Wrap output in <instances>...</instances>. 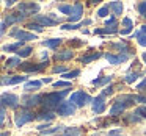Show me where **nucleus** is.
<instances>
[{
    "mask_svg": "<svg viewBox=\"0 0 146 136\" xmlns=\"http://www.w3.org/2000/svg\"><path fill=\"white\" fill-rule=\"evenodd\" d=\"M69 94V89H64V91L60 92H49V94H44L42 97V106L46 108V111H52V110H57L61 103H63V99Z\"/></svg>",
    "mask_w": 146,
    "mask_h": 136,
    "instance_id": "nucleus-1",
    "label": "nucleus"
},
{
    "mask_svg": "<svg viewBox=\"0 0 146 136\" xmlns=\"http://www.w3.org/2000/svg\"><path fill=\"white\" fill-rule=\"evenodd\" d=\"M133 103H135L133 95H119V97H116L113 106L110 108V116H118V114L124 113L126 108H129Z\"/></svg>",
    "mask_w": 146,
    "mask_h": 136,
    "instance_id": "nucleus-2",
    "label": "nucleus"
},
{
    "mask_svg": "<svg viewBox=\"0 0 146 136\" xmlns=\"http://www.w3.org/2000/svg\"><path fill=\"white\" fill-rule=\"evenodd\" d=\"M35 119H36L35 113L27 110V108H22V110L16 111V114H14V124H16V127H22V125H25V124L32 122Z\"/></svg>",
    "mask_w": 146,
    "mask_h": 136,
    "instance_id": "nucleus-3",
    "label": "nucleus"
},
{
    "mask_svg": "<svg viewBox=\"0 0 146 136\" xmlns=\"http://www.w3.org/2000/svg\"><path fill=\"white\" fill-rule=\"evenodd\" d=\"M69 102H72L77 108H80V106H85L86 103H90V102H93V99L90 97L86 92H83V91H76V92L71 94Z\"/></svg>",
    "mask_w": 146,
    "mask_h": 136,
    "instance_id": "nucleus-4",
    "label": "nucleus"
},
{
    "mask_svg": "<svg viewBox=\"0 0 146 136\" xmlns=\"http://www.w3.org/2000/svg\"><path fill=\"white\" fill-rule=\"evenodd\" d=\"M19 103H21V100L16 94H7V92L2 94V106H5V108L8 106V108L16 110V108L19 106Z\"/></svg>",
    "mask_w": 146,
    "mask_h": 136,
    "instance_id": "nucleus-5",
    "label": "nucleus"
},
{
    "mask_svg": "<svg viewBox=\"0 0 146 136\" xmlns=\"http://www.w3.org/2000/svg\"><path fill=\"white\" fill-rule=\"evenodd\" d=\"M42 94H33V95H29V97H24L22 99V106L30 110L33 106H38V105L42 103Z\"/></svg>",
    "mask_w": 146,
    "mask_h": 136,
    "instance_id": "nucleus-6",
    "label": "nucleus"
},
{
    "mask_svg": "<svg viewBox=\"0 0 146 136\" xmlns=\"http://www.w3.org/2000/svg\"><path fill=\"white\" fill-rule=\"evenodd\" d=\"M76 110H77V106L72 102L64 100L63 103L57 108V114H60V116H72V114H76Z\"/></svg>",
    "mask_w": 146,
    "mask_h": 136,
    "instance_id": "nucleus-7",
    "label": "nucleus"
},
{
    "mask_svg": "<svg viewBox=\"0 0 146 136\" xmlns=\"http://www.w3.org/2000/svg\"><path fill=\"white\" fill-rule=\"evenodd\" d=\"M13 38H17L19 41L25 42V41H33V39H36V35L32 32H25V30H21V28H14L13 32L10 33Z\"/></svg>",
    "mask_w": 146,
    "mask_h": 136,
    "instance_id": "nucleus-8",
    "label": "nucleus"
},
{
    "mask_svg": "<svg viewBox=\"0 0 146 136\" xmlns=\"http://www.w3.org/2000/svg\"><path fill=\"white\" fill-rule=\"evenodd\" d=\"M107 108V103H105V95L104 94H99L98 97L93 99V111L96 114H102Z\"/></svg>",
    "mask_w": 146,
    "mask_h": 136,
    "instance_id": "nucleus-9",
    "label": "nucleus"
},
{
    "mask_svg": "<svg viewBox=\"0 0 146 136\" xmlns=\"http://www.w3.org/2000/svg\"><path fill=\"white\" fill-rule=\"evenodd\" d=\"M104 57H105V60H107L110 64H113V66H116V64H121V63H124V61L129 60V55H126V53H118V55L105 53Z\"/></svg>",
    "mask_w": 146,
    "mask_h": 136,
    "instance_id": "nucleus-10",
    "label": "nucleus"
},
{
    "mask_svg": "<svg viewBox=\"0 0 146 136\" xmlns=\"http://www.w3.org/2000/svg\"><path fill=\"white\" fill-rule=\"evenodd\" d=\"M38 10H39V5H36V3H21L19 5V13L22 14L24 17L36 13Z\"/></svg>",
    "mask_w": 146,
    "mask_h": 136,
    "instance_id": "nucleus-11",
    "label": "nucleus"
},
{
    "mask_svg": "<svg viewBox=\"0 0 146 136\" xmlns=\"http://www.w3.org/2000/svg\"><path fill=\"white\" fill-rule=\"evenodd\" d=\"M33 20H35L36 24H39L41 27H52V25L57 24L50 16H49V14H46V16H44V14H36V16L33 17Z\"/></svg>",
    "mask_w": 146,
    "mask_h": 136,
    "instance_id": "nucleus-12",
    "label": "nucleus"
},
{
    "mask_svg": "<svg viewBox=\"0 0 146 136\" xmlns=\"http://www.w3.org/2000/svg\"><path fill=\"white\" fill-rule=\"evenodd\" d=\"M46 66H47V61H44V63H39V64H33V63H22V66H21L19 69H22L24 72H39V70L44 69Z\"/></svg>",
    "mask_w": 146,
    "mask_h": 136,
    "instance_id": "nucleus-13",
    "label": "nucleus"
},
{
    "mask_svg": "<svg viewBox=\"0 0 146 136\" xmlns=\"http://www.w3.org/2000/svg\"><path fill=\"white\" fill-rule=\"evenodd\" d=\"M82 14H83V5L82 3H74L72 13H71V16H69V22L74 24V22H77V20H80Z\"/></svg>",
    "mask_w": 146,
    "mask_h": 136,
    "instance_id": "nucleus-14",
    "label": "nucleus"
},
{
    "mask_svg": "<svg viewBox=\"0 0 146 136\" xmlns=\"http://www.w3.org/2000/svg\"><path fill=\"white\" fill-rule=\"evenodd\" d=\"M71 58H74L72 49H64V50H60V52L55 53V60L57 61H68V60H71Z\"/></svg>",
    "mask_w": 146,
    "mask_h": 136,
    "instance_id": "nucleus-15",
    "label": "nucleus"
},
{
    "mask_svg": "<svg viewBox=\"0 0 146 136\" xmlns=\"http://www.w3.org/2000/svg\"><path fill=\"white\" fill-rule=\"evenodd\" d=\"M27 77L25 75H13V77H8V78H2V83L3 85H17V83H22L25 81Z\"/></svg>",
    "mask_w": 146,
    "mask_h": 136,
    "instance_id": "nucleus-16",
    "label": "nucleus"
},
{
    "mask_svg": "<svg viewBox=\"0 0 146 136\" xmlns=\"http://www.w3.org/2000/svg\"><path fill=\"white\" fill-rule=\"evenodd\" d=\"M82 135H83V130L79 128V127H66V130L57 136H82Z\"/></svg>",
    "mask_w": 146,
    "mask_h": 136,
    "instance_id": "nucleus-17",
    "label": "nucleus"
},
{
    "mask_svg": "<svg viewBox=\"0 0 146 136\" xmlns=\"http://www.w3.org/2000/svg\"><path fill=\"white\" fill-rule=\"evenodd\" d=\"M111 47L115 49V50H118L121 53H126V55H129V52H130V47H129V44H127L126 41H121V42H115V44H111Z\"/></svg>",
    "mask_w": 146,
    "mask_h": 136,
    "instance_id": "nucleus-18",
    "label": "nucleus"
},
{
    "mask_svg": "<svg viewBox=\"0 0 146 136\" xmlns=\"http://www.w3.org/2000/svg\"><path fill=\"white\" fill-rule=\"evenodd\" d=\"M108 8L111 10L113 16H121V13H123V3L121 2H110Z\"/></svg>",
    "mask_w": 146,
    "mask_h": 136,
    "instance_id": "nucleus-19",
    "label": "nucleus"
},
{
    "mask_svg": "<svg viewBox=\"0 0 146 136\" xmlns=\"http://www.w3.org/2000/svg\"><path fill=\"white\" fill-rule=\"evenodd\" d=\"M54 117H55V113H54V111H41V113L36 114V119H39V120H47V122L54 120Z\"/></svg>",
    "mask_w": 146,
    "mask_h": 136,
    "instance_id": "nucleus-20",
    "label": "nucleus"
},
{
    "mask_svg": "<svg viewBox=\"0 0 146 136\" xmlns=\"http://www.w3.org/2000/svg\"><path fill=\"white\" fill-rule=\"evenodd\" d=\"M123 27H124V30L121 32V35H127V33H130L132 28H133V20L130 19V17H124L123 19Z\"/></svg>",
    "mask_w": 146,
    "mask_h": 136,
    "instance_id": "nucleus-21",
    "label": "nucleus"
},
{
    "mask_svg": "<svg viewBox=\"0 0 146 136\" xmlns=\"http://www.w3.org/2000/svg\"><path fill=\"white\" fill-rule=\"evenodd\" d=\"M22 47H25V45H24V42L22 41H17V42H14V44L3 45V52H17V50H21Z\"/></svg>",
    "mask_w": 146,
    "mask_h": 136,
    "instance_id": "nucleus-22",
    "label": "nucleus"
},
{
    "mask_svg": "<svg viewBox=\"0 0 146 136\" xmlns=\"http://www.w3.org/2000/svg\"><path fill=\"white\" fill-rule=\"evenodd\" d=\"M5 66L7 67H21L22 66V61H21L19 57H13V58H8L7 61H5Z\"/></svg>",
    "mask_w": 146,
    "mask_h": 136,
    "instance_id": "nucleus-23",
    "label": "nucleus"
},
{
    "mask_svg": "<svg viewBox=\"0 0 146 136\" xmlns=\"http://www.w3.org/2000/svg\"><path fill=\"white\" fill-rule=\"evenodd\" d=\"M118 32V25H111V27H105V28H99V30H94V33L98 35H115Z\"/></svg>",
    "mask_w": 146,
    "mask_h": 136,
    "instance_id": "nucleus-24",
    "label": "nucleus"
},
{
    "mask_svg": "<svg viewBox=\"0 0 146 136\" xmlns=\"http://www.w3.org/2000/svg\"><path fill=\"white\" fill-rule=\"evenodd\" d=\"M60 44H61L60 38H52V39H46V41H42V45H46V47H49V49H57Z\"/></svg>",
    "mask_w": 146,
    "mask_h": 136,
    "instance_id": "nucleus-25",
    "label": "nucleus"
},
{
    "mask_svg": "<svg viewBox=\"0 0 146 136\" xmlns=\"http://www.w3.org/2000/svg\"><path fill=\"white\" fill-rule=\"evenodd\" d=\"M99 57H101V53H99V52H93V53H90V55H85V57H82V58H80V61H82L83 64H88V63H91V61L98 60Z\"/></svg>",
    "mask_w": 146,
    "mask_h": 136,
    "instance_id": "nucleus-26",
    "label": "nucleus"
},
{
    "mask_svg": "<svg viewBox=\"0 0 146 136\" xmlns=\"http://www.w3.org/2000/svg\"><path fill=\"white\" fill-rule=\"evenodd\" d=\"M32 52H33V47L25 45V47H22L21 50L16 52V57H19V58H27V57H30V53H32Z\"/></svg>",
    "mask_w": 146,
    "mask_h": 136,
    "instance_id": "nucleus-27",
    "label": "nucleus"
},
{
    "mask_svg": "<svg viewBox=\"0 0 146 136\" xmlns=\"http://www.w3.org/2000/svg\"><path fill=\"white\" fill-rule=\"evenodd\" d=\"M41 85H42L41 80H33V81H27L25 86H24V89H25V91H33V89H38Z\"/></svg>",
    "mask_w": 146,
    "mask_h": 136,
    "instance_id": "nucleus-28",
    "label": "nucleus"
},
{
    "mask_svg": "<svg viewBox=\"0 0 146 136\" xmlns=\"http://www.w3.org/2000/svg\"><path fill=\"white\" fill-rule=\"evenodd\" d=\"M22 19H24V16H14V14H8V16L5 17L3 22H5V24H8V25H11V24L19 22V20H22Z\"/></svg>",
    "mask_w": 146,
    "mask_h": 136,
    "instance_id": "nucleus-29",
    "label": "nucleus"
},
{
    "mask_svg": "<svg viewBox=\"0 0 146 136\" xmlns=\"http://www.w3.org/2000/svg\"><path fill=\"white\" fill-rule=\"evenodd\" d=\"M111 81V77L107 75V77H102V78H96L93 80V85L94 86H102V85H107V83Z\"/></svg>",
    "mask_w": 146,
    "mask_h": 136,
    "instance_id": "nucleus-30",
    "label": "nucleus"
},
{
    "mask_svg": "<svg viewBox=\"0 0 146 136\" xmlns=\"http://www.w3.org/2000/svg\"><path fill=\"white\" fill-rule=\"evenodd\" d=\"M72 8H74V5H58V11H61L63 14H66L68 17H69L71 13H72Z\"/></svg>",
    "mask_w": 146,
    "mask_h": 136,
    "instance_id": "nucleus-31",
    "label": "nucleus"
},
{
    "mask_svg": "<svg viewBox=\"0 0 146 136\" xmlns=\"http://www.w3.org/2000/svg\"><path fill=\"white\" fill-rule=\"evenodd\" d=\"M140 75H141L140 72H130V74H127V75L124 77V81H126V83H133Z\"/></svg>",
    "mask_w": 146,
    "mask_h": 136,
    "instance_id": "nucleus-32",
    "label": "nucleus"
},
{
    "mask_svg": "<svg viewBox=\"0 0 146 136\" xmlns=\"http://www.w3.org/2000/svg\"><path fill=\"white\" fill-rule=\"evenodd\" d=\"M80 75V70L79 69H74V70H69V72H66V74H63V78H66V80H72V78H76V77H79Z\"/></svg>",
    "mask_w": 146,
    "mask_h": 136,
    "instance_id": "nucleus-33",
    "label": "nucleus"
},
{
    "mask_svg": "<svg viewBox=\"0 0 146 136\" xmlns=\"http://www.w3.org/2000/svg\"><path fill=\"white\" fill-rule=\"evenodd\" d=\"M135 38L138 39V44H140V45L146 47V35H145V33H141V32L135 33Z\"/></svg>",
    "mask_w": 146,
    "mask_h": 136,
    "instance_id": "nucleus-34",
    "label": "nucleus"
},
{
    "mask_svg": "<svg viewBox=\"0 0 146 136\" xmlns=\"http://www.w3.org/2000/svg\"><path fill=\"white\" fill-rule=\"evenodd\" d=\"M27 30H35L36 33H41L42 32V27L36 22H32V24H27Z\"/></svg>",
    "mask_w": 146,
    "mask_h": 136,
    "instance_id": "nucleus-35",
    "label": "nucleus"
},
{
    "mask_svg": "<svg viewBox=\"0 0 146 136\" xmlns=\"http://www.w3.org/2000/svg\"><path fill=\"white\" fill-rule=\"evenodd\" d=\"M54 88H71V81H63V80H58L54 83Z\"/></svg>",
    "mask_w": 146,
    "mask_h": 136,
    "instance_id": "nucleus-36",
    "label": "nucleus"
},
{
    "mask_svg": "<svg viewBox=\"0 0 146 136\" xmlns=\"http://www.w3.org/2000/svg\"><path fill=\"white\" fill-rule=\"evenodd\" d=\"M108 5H105V7H102V8H99V11H98V16L99 17H107L108 16Z\"/></svg>",
    "mask_w": 146,
    "mask_h": 136,
    "instance_id": "nucleus-37",
    "label": "nucleus"
},
{
    "mask_svg": "<svg viewBox=\"0 0 146 136\" xmlns=\"http://www.w3.org/2000/svg\"><path fill=\"white\" fill-rule=\"evenodd\" d=\"M127 122H141V117L138 116V114H135V113H132V114H129L127 116Z\"/></svg>",
    "mask_w": 146,
    "mask_h": 136,
    "instance_id": "nucleus-38",
    "label": "nucleus"
},
{
    "mask_svg": "<svg viewBox=\"0 0 146 136\" xmlns=\"http://www.w3.org/2000/svg\"><path fill=\"white\" fill-rule=\"evenodd\" d=\"M54 70L55 74H61V75H63V74H66V72H69V70H68V67H64V66H54Z\"/></svg>",
    "mask_w": 146,
    "mask_h": 136,
    "instance_id": "nucleus-39",
    "label": "nucleus"
},
{
    "mask_svg": "<svg viewBox=\"0 0 146 136\" xmlns=\"http://www.w3.org/2000/svg\"><path fill=\"white\" fill-rule=\"evenodd\" d=\"M137 10H138V13L141 14V16H145V17H146V2H141V3H138Z\"/></svg>",
    "mask_w": 146,
    "mask_h": 136,
    "instance_id": "nucleus-40",
    "label": "nucleus"
},
{
    "mask_svg": "<svg viewBox=\"0 0 146 136\" xmlns=\"http://www.w3.org/2000/svg\"><path fill=\"white\" fill-rule=\"evenodd\" d=\"M79 27H80L79 24H64L61 28H63V30H77Z\"/></svg>",
    "mask_w": 146,
    "mask_h": 136,
    "instance_id": "nucleus-41",
    "label": "nucleus"
},
{
    "mask_svg": "<svg viewBox=\"0 0 146 136\" xmlns=\"http://www.w3.org/2000/svg\"><path fill=\"white\" fill-rule=\"evenodd\" d=\"M111 25H118V24H116V20H115V16L108 17V19L105 20V27H111Z\"/></svg>",
    "mask_w": 146,
    "mask_h": 136,
    "instance_id": "nucleus-42",
    "label": "nucleus"
},
{
    "mask_svg": "<svg viewBox=\"0 0 146 136\" xmlns=\"http://www.w3.org/2000/svg\"><path fill=\"white\" fill-rule=\"evenodd\" d=\"M107 136H124L123 133H121V130H110V131L107 133Z\"/></svg>",
    "mask_w": 146,
    "mask_h": 136,
    "instance_id": "nucleus-43",
    "label": "nucleus"
},
{
    "mask_svg": "<svg viewBox=\"0 0 146 136\" xmlns=\"http://www.w3.org/2000/svg\"><path fill=\"white\" fill-rule=\"evenodd\" d=\"M137 89H138V91H140V92H145V91H146V78H145V80H143V81H141V83H140V85H138V86H137Z\"/></svg>",
    "mask_w": 146,
    "mask_h": 136,
    "instance_id": "nucleus-44",
    "label": "nucleus"
},
{
    "mask_svg": "<svg viewBox=\"0 0 146 136\" xmlns=\"http://www.w3.org/2000/svg\"><path fill=\"white\" fill-rule=\"evenodd\" d=\"M101 94H104V95H110V94H113V86H107V88H105L104 91L101 92Z\"/></svg>",
    "mask_w": 146,
    "mask_h": 136,
    "instance_id": "nucleus-45",
    "label": "nucleus"
},
{
    "mask_svg": "<svg viewBox=\"0 0 146 136\" xmlns=\"http://www.w3.org/2000/svg\"><path fill=\"white\" fill-rule=\"evenodd\" d=\"M13 3H14V0H8V2H5L7 7H13Z\"/></svg>",
    "mask_w": 146,
    "mask_h": 136,
    "instance_id": "nucleus-46",
    "label": "nucleus"
},
{
    "mask_svg": "<svg viewBox=\"0 0 146 136\" xmlns=\"http://www.w3.org/2000/svg\"><path fill=\"white\" fill-rule=\"evenodd\" d=\"M41 81H42V83H44V85H47V83H50V78H42V80H41Z\"/></svg>",
    "mask_w": 146,
    "mask_h": 136,
    "instance_id": "nucleus-47",
    "label": "nucleus"
},
{
    "mask_svg": "<svg viewBox=\"0 0 146 136\" xmlns=\"http://www.w3.org/2000/svg\"><path fill=\"white\" fill-rule=\"evenodd\" d=\"M140 32L145 33V35H146V24H145V25H141V30H140Z\"/></svg>",
    "mask_w": 146,
    "mask_h": 136,
    "instance_id": "nucleus-48",
    "label": "nucleus"
},
{
    "mask_svg": "<svg viewBox=\"0 0 146 136\" xmlns=\"http://www.w3.org/2000/svg\"><path fill=\"white\" fill-rule=\"evenodd\" d=\"M72 45H82V42L80 41H72Z\"/></svg>",
    "mask_w": 146,
    "mask_h": 136,
    "instance_id": "nucleus-49",
    "label": "nucleus"
},
{
    "mask_svg": "<svg viewBox=\"0 0 146 136\" xmlns=\"http://www.w3.org/2000/svg\"><path fill=\"white\" fill-rule=\"evenodd\" d=\"M90 24H91V20H90V19H86V20H83V25H90Z\"/></svg>",
    "mask_w": 146,
    "mask_h": 136,
    "instance_id": "nucleus-50",
    "label": "nucleus"
},
{
    "mask_svg": "<svg viewBox=\"0 0 146 136\" xmlns=\"http://www.w3.org/2000/svg\"><path fill=\"white\" fill-rule=\"evenodd\" d=\"M141 58H143V61L146 63V52H143V55H141Z\"/></svg>",
    "mask_w": 146,
    "mask_h": 136,
    "instance_id": "nucleus-51",
    "label": "nucleus"
},
{
    "mask_svg": "<svg viewBox=\"0 0 146 136\" xmlns=\"http://www.w3.org/2000/svg\"><path fill=\"white\" fill-rule=\"evenodd\" d=\"M8 135H10V131H8V133H7V131H3V133H2V136H8Z\"/></svg>",
    "mask_w": 146,
    "mask_h": 136,
    "instance_id": "nucleus-52",
    "label": "nucleus"
},
{
    "mask_svg": "<svg viewBox=\"0 0 146 136\" xmlns=\"http://www.w3.org/2000/svg\"><path fill=\"white\" fill-rule=\"evenodd\" d=\"M145 135H146V131H145Z\"/></svg>",
    "mask_w": 146,
    "mask_h": 136,
    "instance_id": "nucleus-53",
    "label": "nucleus"
}]
</instances>
